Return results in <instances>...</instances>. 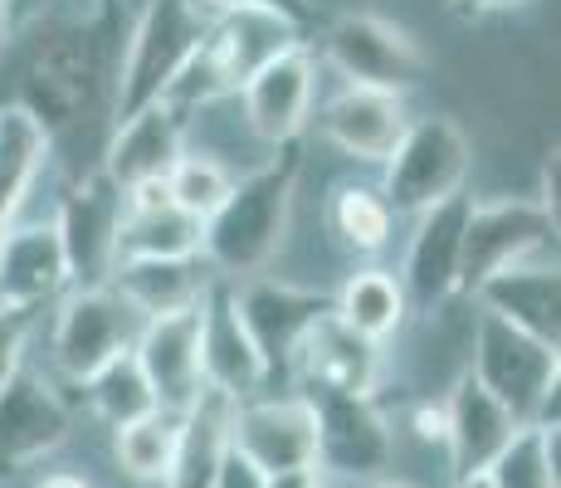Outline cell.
Returning <instances> with one entry per match:
<instances>
[{
  "label": "cell",
  "instance_id": "cell-32",
  "mask_svg": "<svg viewBox=\"0 0 561 488\" xmlns=\"http://www.w3.org/2000/svg\"><path fill=\"white\" fill-rule=\"evenodd\" d=\"M83 390H89L99 420L103 425H113V430L157 416V396H152V386H147V376H142V366H137L133 352H123L117 362H107Z\"/></svg>",
  "mask_w": 561,
  "mask_h": 488
},
{
  "label": "cell",
  "instance_id": "cell-11",
  "mask_svg": "<svg viewBox=\"0 0 561 488\" xmlns=\"http://www.w3.org/2000/svg\"><path fill=\"white\" fill-rule=\"evenodd\" d=\"M318 420V469L342 479H386L396 435L376 396H342V390H304Z\"/></svg>",
  "mask_w": 561,
  "mask_h": 488
},
{
  "label": "cell",
  "instance_id": "cell-22",
  "mask_svg": "<svg viewBox=\"0 0 561 488\" xmlns=\"http://www.w3.org/2000/svg\"><path fill=\"white\" fill-rule=\"evenodd\" d=\"M517 420L499 400L489 396L469 372H459L455 390L445 396V450H449V469L455 479H469V474H489L493 459L513 444Z\"/></svg>",
  "mask_w": 561,
  "mask_h": 488
},
{
  "label": "cell",
  "instance_id": "cell-12",
  "mask_svg": "<svg viewBox=\"0 0 561 488\" xmlns=\"http://www.w3.org/2000/svg\"><path fill=\"white\" fill-rule=\"evenodd\" d=\"M230 450L244 454L264 479L318 464V420L304 390L294 396H250L234 406Z\"/></svg>",
  "mask_w": 561,
  "mask_h": 488
},
{
  "label": "cell",
  "instance_id": "cell-25",
  "mask_svg": "<svg viewBox=\"0 0 561 488\" xmlns=\"http://www.w3.org/2000/svg\"><path fill=\"white\" fill-rule=\"evenodd\" d=\"M117 298L137 313V318H171V313L201 308L205 293L215 288V269L205 259H137V264H117L107 274Z\"/></svg>",
  "mask_w": 561,
  "mask_h": 488
},
{
  "label": "cell",
  "instance_id": "cell-37",
  "mask_svg": "<svg viewBox=\"0 0 561 488\" xmlns=\"http://www.w3.org/2000/svg\"><path fill=\"white\" fill-rule=\"evenodd\" d=\"M410 425H415V435L425 444H445V400H425V406H415Z\"/></svg>",
  "mask_w": 561,
  "mask_h": 488
},
{
  "label": "cell",
  "instance_id": "cell-13",
  "mask_svg": "<svg viewBox=\"0 0 561 488\" xmlns=\"http://www.w3.org/2000/svg\"><path fill=\"white\" fill-rule=\"evenodd\" d=\"M123 211L127 195L93 171V177L73 181L64 191L59 211H54V230L64 245V264H69V284L89 288V284H107L117 259V230H123Z\"/></svg>",
  "mask_w": 561,
  "mask_h": 488
},
{
  "label": "cell",
  "instance_id": "cell-10",
  "mask_svg": "<svg viewBox=\"0 0 561 488\" xmlns=\"http://www.w3.org/2000/svg\"><path fill=\"white\" fill-rule=\"evenodd\" d=\"M234 308H240L244 332H250L259 362H264V376L274 382V376L294 372V356L304 347V338L332 313V293L298 288L288 279L259 274V279L234 284Z\"/></svg>",
  "mask_w": 561,
  "mask_h": 488
},
{
  "label": "cell",
  "instance_id": "cell-15",
  "mask_svg": "<svg viewBox=\"0 0 561 488\" xmlns=\"http://www.w3.org/2000/svg\"><path fill=\"white\" fill-rule=\"evenodd\" d=\"M181 157H186V107L167 98V103L142 107L137 117L113 127L99 171L123 195H137L147 186H161Z\"/></svg>",
  "mask_w": 561,
  "mask_h": 488
},
{
  "label": "cell",
  "instance_id": "cell-28",
  "mask_svg": "<svg viewBox=\"0 0 561 488\" xmlns=\"http://www.w3.org/2000/svg\"><path fill=\"white\" fill-rule=\"evenodd\" d=\"M49 137L25 107L5 103L0 107V235L10 225H20V211H25L35 181L45 177L49 161Z\"/></svg>",
  "mask_w": 561,
  "mask_h": 488
},
{
  "label": "cell",
  "instance_id": "cell-19",
  "mask_svg": "<svg viewBox=\"0 0 561 488\" xmlns=\"http://www.w3.org/2000/svg\"><path fill=\"white\" fill-rule=\"evenodd\" d=\"M201 372H205V390H220L234 406L250 400L259 386H268L264 362H259L250 332L240 322L234 308V284L215 279V288L201 303Z\"/></svg>",
  "mask_w": 561,
  "mask_h": 488
},
{
  "label": "cell",
  "instance_id": "cell-23",
  "mask_svg": "<svg viewBox=\"0 0 561 488\" xmlns=\"http://www.w3.org/2000/svg\"><path fill=\"white\" fill-rule=\"evenodd\" d=\"M294 372H304L308 390H342V396H376L386 376V347L366 342L342 318H322L304 338L294 356Z\"/></svg>",
  "mask_w": 561,
  "mask_h": 488
},
{
  "label": "cell",
  "instance_id": "cell-14",
  "mask_svg": "<svg viewBox=\"0 0 561 488\" xmlns=\"http://www.w3.org/2000/svg\"><path fill=\"white\" fill-rule=\"evenodd\" d=\"M73 430V416L64 406L59 386L45 372L20 366L5 386H0V479L39 464L54 454Z\"/></svg>",
  "mask_w": 561,
  "mask_h": 488
},
{
  "label": "cell",
  "instance_id": "cell-26",
  "mask_svg": "<svg viewBox=\"0 0 561 488\" xmlns=\"http://www.w3.org/2000/svg\"><path fill=\"white\" fill-rule=\"evenodd\" d=\"M201 254V220L167 201V186H147L127 195L123 230H117V264L137 259H196Z\"/></svg>",
  "mask_w": 561,
  "mask_h": 488
},
{
  "label": "cell",
  "instance_id": "cell-9",
  "mask_svg": "<svg viewBox=\"0 0 561 488\" xmlns=\"http://www.w3.org/2000/svg\"><path fill=\"white\" fill-rule=\"evenodd\" d=\"M557 240V215L537 195H503V201H469L459 249V293H479L493 274L537 259Z\"/></svg>",
  "mask_w": 561,
  "mask_h": 488
},
{
  "label": "cell",
  "instance_id": "cell-1",
  "mask_svg": "<svg viewBox=\"0 0 561 488\" xmlns=\"http://www.w3.org/2000/svg\"><path fill=\"white\" fill-rule=\"evenodd\" d=\"M298 151L278 147L274 161L254 167L250 177H234L225 205L201 225V259L225 284L268 274L278 249L288 240L294 220V191H298Z\"/></svg>",
  "mask_w": 561,
  "mask_h": 488
},
{
  "label": "cell",
  "instance_id": "cell-29",
  "mask_svg": "<svg viewBox=\"0 0 561 488\" xmlns=\"http://www.w3.org/2000/svg\"><path fill=\"white\" fill-rule=\"evenodd\" d=\"M405 313H410V303H405L401 279L376 264L347 274V284L332 293V318H342L352 332H362L376 347H386L405 328Z\"/></svg>",
  "mask_w": 561,
  "mask_h": 488
},
{
  "label": "cell",
  "instance_id": "cell-27",
  "mask_svg": "<svg viewBox=\"0 0 561 488\" xmlns=\"http://www.w3.org/2000/svg\"><path fill=\"white\" fill-rule=\"evenodd\" d=\"M230 420H234V400L220 396V390H205L196 406L181 416L176 459H171V474L161 484L167 488H210L225 454H230Z\"/></svg>",
  "mask_w": 561,
  "mask_h": 488
},
{
  "label": "cell",
  "instance_id": "cell-18",
  "mask_svg": "<svg viewBox=\"0 0 561 488\" xmlns=\"http://www.w3.org/2000/svg\"><path fill=\"white\" fill-rule=\"evenodd\" d=\"M469 201L463 191L455 201L435 205V211L415 215V235L405 245L401 264V288L410 308H439L445 298L459 293V249H463V220H469Z\"/></svg>",
  "mask_w": 561,
  "mask_h": 488
},
{
  "label": "cell",
  "instance_id": "cell-16",
  "mask_svg": "<svg viewBox=\"0 0 561 488\" xmlns=\"http://www.w3.org/2000/svg\"><path fill=\"white\" fill-rule=\"evenodd\" d=\"M244 103V123L259 143L268 147H294L298 133L312 123V103H318V59L308 45L278 54L274 64L254 73L240 89Z\"/></svg>",
  "mask_w": 561,
  "mask_h": 488
},
{
  "label": "cell",
  "instance_id": "cell-3",
  "mask_svg": "<svg viewBox=\"0 0 561 488\" xmlns=\"http://www.w3.org/2000/svg\"><path fill=\"white\" fill-rule=\"evenodd\" d=\"M298 45H304V20L278 5L215 10L196 64H191V73L181 79V89L171 93V103L191 113L196 103H210V98H225V93L240 98V89L264 64H274L278 54H288Z\"/></svg>",
  "mask_w": 561,
  "mask_h": 488
},
{
  "label": "cell",
  "instance_id": "cell-45",
  "mask_svg": "<svg viewBox=\"0 0 561 488\" xmlns=\"http://www.w3.org/2000/svg\"><path fill=\"white\" fill-rule=\"evenodd\" d=\"M15 5H30V0H10V10H15Z\"/></svg>",
  "mask_w": 561,
  "mask_h": 488
},
{
  "label": "cell",
  "instance_id": "cell-39",
  "mask_svg": "<svg viewBox=\"0 0 561 488\" xmlns=\"http://www.w3.org/2000/svg\"><path fill=\"white\" fill-rule=\"evenodd\" d=\"M201 5H210V10H230V5H278V10H288V15L304 20V0H201Z\"/></svg>",
  "mask_w": 561,
  "mask_h": 488
},
{
  "label": "cell",
  "instance_id": "cell-5",
  "mask_svg": "<svg viewBox=\"0 0 561 488\" xmlns=\"http://www.w3.org/2000/svg\"><path fill=\"white\" fill-rule=\"evenodd\" d=\"M469 171H473L469 133L449 113H430V117H410L405 137L381 161V186L376 191L386 195L391 215H410L415 220V215L463 195Z\"/></svg>",
  "mask_w": 561,
  "mask_h": 488
},
{
  "label": "cell",
  "instance_id": "cell-8",
  "mask_svg": "<svg viewBox=\"0 0 561 488\" xmlns=\"http://www.w3.org/2000/svg\"><path fill=\"white\" fill-rule=\"evenodd\" d=\"M322 64L342 73V89H371L391 98H405L430 69L425 49L405 25L366 15V10L332 20L322 35Z\"/></svg>",
  "mask_w": 561,
  "mask_h": 488
},
{
  "label": "cell",
  "instance_id": "cell-43",
  "mask_svg": "<svg viewBox=\"0 0 561 488\" xmlns=\"http://www.w3.org/2000/svg\"><path fill=\"white\" fill-rule=\"evenodd\" d=\"M455 488H493L489 474H469V479H455Z\"/></svg>",
  "mask_w": 561,
  "mask_h": 488
},
{
  "label": "cell",
  "instance_id": "cell-17",
  "mask_svg": "<svg viewBox=\"0 0 561 488\" xmlns=\"http://www.w3.org/2000/svg\"><path fill=\"white\" fill-rule=\"evenodd\" d=\"M133 356L142 366L147 386L157 396V410L167 416H186L205 396V372H201V308L171 313V318H147L137 328Z\"/></svg>",
  "mask_w": 561,
  "mask_h": 488
},
{
  "label": "cell",
  "instance_id": "cell-36",
  "mask_svg": "<svg viewBox=\"0 0 561 488\" xmlns=\"http://www.w3.org/2000/svg\"><path fill=\"white\" fill-rule=\"evenodd\" d=\"M210 488H268V479L254 469L244 454H225V464H220V474H215V484Z\"/></svg>",
  "mask_w": 561,
  "mask_h": 488
},
{
  "label": "cell",
  "instance_id": "cell-41",
  "mask_svg": "<svg viewBox=\"0 0 561 488\" xmlns=\"http://www.w3.org/2000/svg\"><path fill=\"white\" fill-rule=\"evenodd\" d=\"M35 488H93L89 479H79V474H45Z\"/></svg>",
  "mask_w": 561,
  "mask_h": 488
},
{
  "label": "cell",
  "instance_id": "cell-6",
  "mask_svg": "<svg viewBox=\"0 0 561 488\" xmlns=\"http://www.w3.org/2000/svg\"><path fill=\"white\" fill-rule=\"evenodd\" d=\"M469 376L499 400L517 425H557V382H561V347H547L508 322L479 313L473 328Z\"/></svg>",
  "mask_w": 561,
  "mask_h": 488
},
{
  "label": "cell",
  "instance_id": "cell-24",
  "mask_svg": "<svg viewBox=\"0 0 561 488\" xmlns=\"http://www.w3.org/2000/svg\"><path fill=\"white\" fill-rule=\"evenodd\" d=\"M479 313L489 318L508 322V328L527 332V338L547 342V347H561V274L557 264H513L503 274H493L489 284L473 293Z\"/></svg>",
  "mask_w": 561,
  "mask_h": 488
},
{
  "label": "cell",
  "instance_id": "cell-4",
  "mask_svg": "<svg viewBox=\"0 0 561 488\" xmlns=\"http://www.w3.org/2000/svg\"><path fill=\"white\" fill-rule=\"evenodd\" d=\"M107 93H113V73L103 64V45L83 25H69V30H49L30 49L25 69H20L15 107H25L54 143V137L89 123Z\"/></svg>",
  "mask_w": 561,
  "mask_h": 488
},
{
  "label": "cell",
  "instance_id": "cell-30",
  "mask_svg": "<svg viewBox=\"0 0 561 488\" xmlns=\"http://www.w3.org/2000/svg\"><path fill=\"white\" fill-rule=\"evenodd\" d=\"M328 225L352 254H381L396 235V215L386 205V195L366 181H342L332 191V205H328Z\"/></svg>",
  "mask_w": 561,
  "mask_h": 488
},
{
  "label": "cell",
  "instance_id": "cell-2",
  "mask_svg": "<svg viewBox=\"0 0 561 488\" xmlns=\"http://www.w3.org/2000/svg\"><path fill=\"white\" fill-rule=\"evenodd\" d=\"M210 20L215 10L201 5V0H147L142 15L127 30L123 59H117L113 73V93H107L113 127L137 117L142 107L167 103L181 89V79L191 73V64H196L205 45Z\"/></svg>",
  "mask_w": 561,
  "mask_h": 488
},
{
  "label": "cell",
  "instance_id": "cell-20",
  "mask_svg": "<svg viewBox=\"0 0 561 488\" xmlns=\"http://www.w3.org/2000/svg\"><path fill=\"white\" fill-rule=\"evenodd\" d=\"M69 264L54 220H25L0 235V303L5 308H45L69 293Z\"/></svg>",
  "mask_w": 561,
  "mask_h": 488
},
{
  "label": "cell",
  "instance_id": "cell-42",
  "mask_svg": "<svg viewBox=\"0 0 561 488\" xmlns=\"http://www.w3.org/2000/svg\"><path fill=\"white\" fill-rule=\"evenodd\" d=\"M10 25H15V10H10V0H0V45L10 39Z\"/></svg>",
  "mask_w": 561,
  "mask_h": 488
},
{
  "label": "cell",
  "instance_id": "cell-31",
  "mask_svg": "<svg viewBox=\"0 0 561 488\" xmlns=\"http://www.w3.org/2000/svg\"><path fill=\"white\" fill-rule=\"evenodd\" d=\"M176 444H181V416H167V410L113 430L117 464H123V474L127 479H137V484H161L167 479L171 459H176Z\"/></svg>",
  "mask_w": 561,
  "mask_h": 488
},
{
  "label": "cell",
  "instance_id": "cell-38",
  "mask_svg": "<svg viewBox=\"0 0 561 488\" xmlns=\"http://www.w3.org/2000/svg\"><path fill=\"white\" fill-rule=\"evenodd\" d=\"M268 488H328V474L312 464V469H294V474H278V479H268Z\"/></svg>",
  "mask_w": 561,
  "mask_h": 488
},
{
  "label": "cell",
  "instance_id": "cell-44",
  "mask_svg": "<svg viewBox=\"0 0 561 488\" xmlns=\"http://www.w3.org/2000/svg\"><path fill=\"white\" fill-rule=\"evenodd\" d=\"M366 488H410V484H401V479H371Z\"/></svg>",
  "mask_w": 561,
  "mask_h": 488
},
{
  "label": "cell",
  "instance_id": "cell-7",
  "mask_svg": "<svg viewBox=\"0 0 561 488\" xmlns=\"http://www.w3.org/2000/svg\"><path fill=\"white\" fill-rule=\"evenodd\" d=\"M137 328H142V318L117 298L113 284L69 288L59 298L54 332H49L54 376L69 382V386H89L107 362H117L123 352H133Z\"/></svg>",
  "mask_w": 561,
  "mask_h": 488
},
{
  "label": "cell",
  "instance_id": "cell-21",
  "mask_svg": "<svg viewBox=\"0 0 561 488\" xmlns=\"http://www.w3.org/2000/svg\"><path fill=\"white\" fill-rule=\"evenodd\" d=\"M318 127L342 157L366 161V167H381L396 151V143L410 127V107L405 98L391 93H371V89H337L322 103Z\"/></svg>",
  "mask_w": 561,
  "mask_h": 488
},
{
  "label": "cell",
  "instance_id": "cell-34",
  "mask_svg": "<svg viewBox=\"0 0 561 488\" xmlns=\"http://www.w3.org/2000/svg\"><path fill=\"white\" fill-rule=\"evenodd\" d=\"M161 186H167V201L176 205V211H186L191 220L205 225L225 205V195H230L234 171L225 167V161L205 157V151H186V157L171 167V177L161 181Z\"/></svg>",
  "mask_w": 561,
  "mask_h": 488
},
{
  "label": "cell",
  "instance_id": "cell-40",
  "mask_svg": "<svg viewBox=\"0 0 561 488\" xmlns=\"http://www.w3.org/2000/svg\"><path fill=\"white\" fill-rule=\"evenodd\" d=\"M459 10H473V15H489V10H508V5H523V0H455Z\"/></svg>",
  "mask_w": 561,
  "mask_h": 488
},
{
  "label": "cell",
  "instance_id": "cell-35",
  "mask_svg": "<svg viewBox=\"0 0 561 488\" xmlns=\"http://www.w3.org/2000/svg\"><path fill=\"white\" fill-rule=\"evenodd\" d=\"M35 322H39L35 308H5L0 303V386L25 366V347L35 338Z\"/></svg>",
  "mask_w": 561,
  "mask_h": 488
},
{
  "label": "cell",
  "instance_id": "cell-33",
  "mask_svg": "<svg viewBox=\"0 0 561 488\" xmlns=\"http://www.w3.org/2000/svg\"><path fill=\"white\" fill-rule=\"evenodd\" d=\"M493 488H561L557 479V425H523L489 469Z\"/></svg>",
  "mask_w": 561,
  "mask_h": 488
}]
</instances>
